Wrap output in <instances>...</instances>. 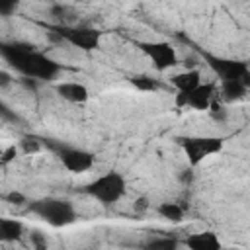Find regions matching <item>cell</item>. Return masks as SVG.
Segmentation results:
<instances>
[{"instance_id":"obj_15","label":"cell","mask_w":250,"mask_h":250,"mask_svg":"<svg viewBox=\"0 0 250 250\" xmlns=\"http://www.w3.org/2000/svg\"><path fill=\"white\" fill-rule=\"evenodd\" d=\"M156 211H158V215L162 217V219H166V221H170V223H180L182 219H184V207L180 205V203H174V201H164V203H160L158 207H156Z\"/></svg>"},{"instance_id":"obj_1","label":"cell","mask_w":250,"mask_h":250,"mask_svg":"<svg viewBox=\"0 0 250 250\" xmlns=\"http://www.w3.org/2000/svg\"><path fill=\"white\" fill-rule=\"evenodd\" d=\"M2 57L16 68L21 76L37 78V80H53L61 72V64L53 59L39 53L29 43H4L0 47Z\"/></svg>"},{"instance_id":"obj_24","label":"cell","mask_w":250,"mask_h":250,"mask_svg":"<svg viewBox=\"0 0 250 250\" xmlns=\"http://www.w3.org/2000/svg\"><path fill=\"white\" fill-rule=\"evenodd\" d=\"M16 154H18V148H16V145H12V146H8L4 152H2V158H0V162H2V166H6L8 162H12L14 158H16Z\"/></svg>"},{"instance_id":"obj_14","label":"cell","mask_w":250,"mask_h":250,"mask_svg":"<svg viewBox=\"0 0 250 250\" xmlns=\"http://www.w3.org/2000/svg\"><path fill=\"white\" fill-rule=\"evenodd\" d=\"M244 94H246V88L242 86L240 80H225V82H221V96H223V100L236 102V100L244 98Z\"/></svg>"},{"instance_id":"obj_18","label":"cell","mask_w":250,"mask_h":250,"mask_svg":"<svg viewBox=\"0 0 250 250\" xmlns=\"http://www.w3.org/2000/svg\"><path fill=\"white\" fill-rule=\"evenodd\" d=\"M209 117L215 121V123H219V125H223V123H227V119H229V109L223 105V104H219V102H211V105H209Z\"/></svg>"},{"instance_id":"obj_28","label":"cell","mask_w":250,"mask_h":250,"mask_svg":"<svg viewBox=\"0 0 250 250\" xmlns=\"http://www.w3.org/2000/svg\"><path fill=\"white\" fill-rule=\"evenodd\" d=\"M240 82H242V86H244L246 90L250 88V68H248V70H246V72L242 74V78H240Z\"/></svg>"},{"instance_id":"obj_20","label":"cell","mask_w":250,"mask_h":250,"mask_svg":"<svg viewBox=\"0 0 250 250\" xmlns=\"http://www.w3.org/2000/svg\"><path fill=\"white\" fill-rule=\"evenodd\" d=\"M20 148L23 154H35L41 150V143L35 139V137H25L20 141Z\"/></svg>"},{"instance_id":"obj_12","label":"cell","mask_w":250,"mask_h":250,"mask_svg":"<svg viewBox=\"0 0 250 250\" xmlns=\"http://www.w3.org/2000/svg\"><path fill=\"white\" fill-rule=\"evenodd\" d=\"M199 84H201V72L197 68H186L184 72L172 76V86L178 92H191Z\"/></svg>"},{"instance_id":"obj_8","label":"cell","mask_w":250,"mask_h":250,"mask_svg":"<svg viewBox=\"0 0 250 250\" xmlns=\"http://www.w3.org/2000/svg\"><path fill=\"white\" fill-rule=\"evenodd\" d=\"M203 59L209 64V68L219 76L221 82H225V80H240L242 74L248 70L246 62H242V61L225 59V57H217V55H209V53H203Z\"/></svg>"},{"instance_id":"obj_2","label":"cell","mask_w":250,"mask_h":250,"mask_svg":"<svg viewBox=\"0 0 250 250\" xmlns=\"http://www.w3.org/2000/svg\"><path fill=\"white\" fill-rule=\"evenodd\" d=\"M31 213L41 217L45 223L51 227H66L76 221V211L70 201L66 199H57V197H45L29 203Z\"/></svg>"},{"instance_id":"obj_11","label":"cell","mask_w":250,"mask_h":250,"mask_svg":"<svg viewBox=\"0 0 250 250\" xmlns=\"http://www.w3.org/2000/svg\"><path fill=\"white\" fill-rule=\"evenodd\" d=\"M57 94L62 100L70 102V104H84L88 100V96H90L88 88L84 84H80V82H61L57 86Z\"/></svg>"},{"instance_id":"obj_7","label":"cell","mask_w":250,"mask_h":250,"mask_svg":"<svg viewBox=\"0 0 250 250\" xmlns=\"http://www.w3.org/2000/svg\"><path fill=\"white\" fill-rule=\"evenodd\" d=\"M55 148H57V154H59V160L62 162V166L72 174L88 172L94 166V154L90 150L72 148V146H61V145H57Z\"/></svg>"},{"instance_id":"obj_3","label":"cell","mask_w":250,"mask_h":250,"mask_svg":"<svg viewBox=\"0 0 250 250\" xmlns=\"http://www.w3.org/2000/svg\"><path fill=\"white\" fill-rule=\"evenodd\" d=\"M84 191L98 199L100 203L104 205H111V203H117L123 193H125V178L119 174V172H105L102 176H98L94 182H90Z\"/></svg>"},{"instance_id":"obj_21","label":"cell","mask_w":250,"mask_h":250,"mask_svg":"<svg viewBox=\"0 0 250 250\" xmlns=\"http://www.w3.org/2000/svg\"><path fill=\"white\" fill-rule=\"evenodd\" d=\"M4 199H6L8 203H12V205H23V203H25V195H23L21 191H16V189L8 191V193L4 195Z\"/></svg>"},{"instance_id":"obj_5","label":"cell","mask_w":250,"mask_h":250,"mask_svg":"<svg viewBox=\"0 0 250 250\" xmlns=\"http://www.w3.org/2000/svg\"><path fill=\"white\" fill-rule=\"evenodd\" d=\"M57 37L82 49V51H94L100 45L102 39V31L94 29V27H84V25H59L57 29Z\"/></svg>"},{"instance_id":"obj_25","label":"cell","mask_w":250,"mask_h":250,"mask_svg":"<svg viewBox=\"0 0 250 250\" xmlns=\"http://www.w3.org/2000/svg\"><path fill=\"white\" fill-rule=\"evenodd\" d=\"M148 207H150V203H148V199H146L145 195L137 197V199H135V203H133V209H135V213H145Z\"/></svg>"},{"instance_id":"obj_16","label":"cell","mask_w":250,"mask_h":250,"mask_svg":"<svg viewBox=\"0 0 250 250\" xmlns=\"http://www.w3.org/2000/svg\"><path fill=\"white\" fill-rule=\"evenodd\" d=\"M51 16L57 20L59 25H76V12L68 6H53L51 8Z\"/></svg>"},{"instance_id":"obj_27","label":"cell","mask_w":250,"mask_h":250,"mask_svg":"<svg viewBox=\"0 0 250 250\" xmlns=\"http://www.w3.org/2000/svg\"><path fill=\"white\" fill-rule=\"evenodd\" d=\"M10 82H12L10 74H8L6 70H0V88H6V86H8Z\"/></svg>"},{"instance_id":"obj_4","label":"cell","mask_w":250,"mask_h":250,"mask_svg":"<svg viewBox=\"0 0 250 250\" xmlns=\"http://www.w3.org/2000/svg\"><path fill=\"white\" fill-rule=\"evenodd\" d=\"M178 143L182 145L191 168L201 164L207 156L221 152L225 145L221 137H180Z\"/></svg>"},{"instance_id":"obj_22","label":"cell","mask_w":250,"mask_h":250,"mask_svg":"<svg viewBox=\"0 0 250 250\" xmlns=\"http://www.w3.org/2000/svg\"><path fill=\"white\" fill-rule=\"evenodd\" d=\"M29 240H31V246L33 248H47V240H45V236L39 232V230H33L31 232V236H29Z\"/></svg>"},{"instance_id":"obj_6","label":"cell","mask_w":250,"mask_h":250,"mask_svg":"<svg viewBox=\"0 0 250 250\" xmlns=\"http://www.w3.org/2000/svg\"><path fill=\"white\" fill-rule=\"evenodd\" d=\"M139 47L150 59V62L154 64L156 70H166V68H172L174 64H178V55H176L174 47L166 41H143V43H139Z\"/></svg>"},{"instance_id":"obj_19","label":"cell","mask_w":250,"mask_h":250,"mask_svg":"<svg viewBox=\"0 0 250 250\" xmlns=\"http://www.w3.org/2000/svg\"><path fill=\"white\" fill-rule=\"evenodd\" d=\"M145 246L150 248V250H174V248H178V240H174V238H152Z\"/></svg>"},{"instance_id":"obj_9","label":"cell","mask_w":250,"mask_h":250,"mask_svg":"<svg viewBox=\"0 0 250 250\" xmlns=\"http://www.w3.org/2000/svg\"><path fill=\"white\" fill-rule=\"evenodd\" d=\"M213 92H215L213 84H199L191 92H178L174 102L178 107H191V109L203 111V109H209L213 102Z\"/></svg>"},{"instance_id":"obj_26","label":"cell","mask_w":250,"mask_h":250,"mask_svg":"<svg viewBox=\"0 0 250 250\" xmlns=\"http://www.w3.org/2000/svg\"><path fill=\"white\" fill-rule=\"evenodd\" d=\"M180 182H182V184H191V182H193V170H191V168L182 170V172H180Z\"/></svg>"},{"instance_id":"obj_13","label":"cell","mask_w":250,"mask_h":250,"mask_svg":"<svg viewBox=\"0 0 250 250\" xmlns=\"http://www.w3.org/2000/svg\"><path fill=\"white\" fill-rule=\"evenodd\" d=\"M23 234V225L16 219H0V238L6 242L20 240Z\"/></svg>"},{"instance_id":"obj_23","label":"cell","mask_w":250,"mask_h":250,"mask_svg":"<svg viewBox=\"0 0 250 250\" xmlns=\"http://www.w3.org/2000/svg\"><path fill=\"white\" fill-rule=\"evenodd\" d=\"M18 2H20V0H0V14H2V16H10V14L16 10Z\"/></svg>"},{"instance_id":"obj_10","label":"cell","mask_w":250,"mask_h":250,"mask_svg":"<svg viewBox=\"0 0 250 250\" xmlns=\"http://www.w3.org/2000/svg\"><path fill=\"white\" fill-rule=\"evenodd\" d=\"M184 246L189 250H219L221 248V240L215 232L205 230L199 234H191L184 240Z\"/></svg>"},{"instance_id":"obj_17","label":"cell","mask_w":250,"mask_h":250,"mask_svg":"<svg viewBox=\"0 0 250 250\" xmlns=\"http://www.w3.org/2000/svg\"><path fill=\"white\" fill-rule=\"evenodd\" d=\"M131 84L137 90H141V92H152V90H158L160 88V82L156 78H150V76H145V74L131 76Z\"/></svg>"}]
</instances>
